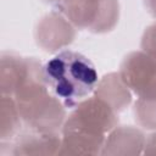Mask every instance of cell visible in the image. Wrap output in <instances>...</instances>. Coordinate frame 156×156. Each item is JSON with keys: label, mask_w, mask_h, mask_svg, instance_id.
I'll return each mask as SVG.
<instances>
[{"label": "cell", "mask_w": 156, "mask_h": 156, "mask_svg": "<svg viewBox=\"0 0 156 156\" xmlns=\"http://www.w3.org/2000/svg\"><path fill=\"white\" fill-rule=\"evenodd\" d=\"M43 78L61 105L72 108L96 88L94 65L82 54L66 50L50 58L43 67Z\"/></svg>", "instance_id": "obj_1"}]
</instances>
